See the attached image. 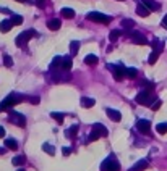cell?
I'll return each mask as SVG.
<instances>
[{
	"instance_id": "cell-1",
	"label": "cell",
	"mask_w": 167,
	"mask_h": 171,
	"mask_svg": "<svg viewBox=\"0 0 167 171\" xmlns=\"http://www.w3.org/2000/svg\"><path fill=\"white\" fill-rule=\"evenodd\" d=\"M23 102V97L21 95H16V94H10L8 97H5L2 102H0V111H5L10 107L16 105V103H21Z\"/></svg>"
},
{
	"instance_id": "cell-2",
	"label": "cell",
	"mask_w": 167,
	"mask_h": 171,
	"mask_svg": "<svg viewBox=\"0 0 167 171\" xmlns=\"http://www.w3.org/2000/svg\"><path fill=\"white\" fill-rule=\"evenodd\" d=\"M86 18L89 21H94V23H101V24H106V23H110L112 21V18H110L109 15H104L101 12H89L86 15Z\"/></svg>"
},
{
	"instance_id": "cell-3",
	"label": "cell",
	"mask_w": 167,
	"mask_h": 171,
	"mask_svg": "<svg viewBox=\"0 0 167 171\" xmlns=\"http://www.w3.org/2000/svg\"><path fill=\"white\" fill-rule=\"evenodd\" d=\"M107 68L112 71V74H114V78H115V81H122L123 78H125V71H127V68L123 65H107Z\"/></svg>"
},
{
	"instance_id": "cell-4",
	"label": "cell",
	"mask_w": 167,
	"mask_h": 171,
	"mask_svg": "<svg viewBox=\"0 0 167 171\" xmlns=\"http://www.w3.org/2000/svg\"><path fill=\"white\" fill-rule=\"evenodd\" d=\"M135 100H136V103H140V105H153L151 102L154 100V97H153V94L149 90H141L135 97Z\"/></svg>"
},
{
	"instance_id": "cell-5",
	"label": "cell",
	"mask_w": 167,
	"mask_h": 171,
	"mask_svg": "<svg viewBox=\"0 0 167 171\" xmlns=\"http://www.w3.org/2000/svg\"><path fill=\"white\" fill-rule=\"evenodd\" d=\"M101 169H102V171H118L120 169V165H118V161L114 157H110V158H107V160L102 161Z\"/></svg>"
},
{
	"instance_id": "cell-6",
	"label": "cell",
	"mask_w": 167,
	"mask_h": 171,
	"mask_svg": "<svg viewBox=\"0 0 167 171\" xmlns=\"http://www.w3.org/2000/svg\"><path fill=\"white\" fill-rule=\"evenodd\" d=\"M31 36H36V31H33V29H31V31H24V32H21V34L15 39V44H16L18 47H24L26 42L31 39Z\"/></svg>"
},
{
	"instance_id": "cell-7",
	"label": "cell",
	"mask_w": 167,
	"mask_h": 171,
	"mask_svg": "<svg viewBox=\"0 0 167 171\" xmlns=\"http://www.w3.org/2000/svg\"><path fill=\"white\" fill-rule=\"evenodd\" d=\"M10 121L13 123V125H18L21 128L26 125V118L21 115V113H18V111H10Z\"/></svg>"
},
{
	"instance_id": "cell-8",
	"label": "cell",
	"mask_w": 167,
	"mask_h": 171,
	"mask_svg": "<svg viewBox=\"0 0 167 171\" xmlns=\"http://www.w3.org/2000/svg\"><path fill=\"white\" fill-rule=\"evenodd\" d=\"M136 129L143 132V134H148V132L151 131V123L148 120H138L136 121Z\"/></svg>"
},
{
	"instance_id": "cell-9",
	"label": "cell",
	"mask_w": 167,
	"mask_h": 171,
	"mask_svg": "<svg viewBox=\"0 0 167 171\" xmlns=\"http://www.w3.org/2000/svg\"><path fill=\"white\" fill-rule=\"evenodd\" d=\"M130 37H132V41H133L135 44H138V45H144V44H148L146 37H144L141 32H138V31H133V32H130Z\"/></svg>"
},
{
	"instance_id": "cell-10",
	"label": "cell",
	"mask_w": 167,
	"mask_h": 171,
	"mask_svg": "<svg viewBox=\"0 0 167 171\" xmlns=\"http://www.w3.org/2000/svg\"><path fill=\"white\" fill-rule=\"evenodd\" d=\"M148 166H149V161L148 160H140V161H136V163L130 168V171H144Z\"/></svg>"
},
{
	"instance_id": "cell-11",
	"label": "cell",
	"mask_w": 167,
	"mask_h": 171,
	"mask_svg": "<svg viewBox=\"0 0 167 171\" xmlns=\"http://www.w3.org/2000/svg\"><path fill=\"white\" fill-rule=\"evenodd\" d=\"M106 113H107V116L112 120V121H120L122 120V115H120V111H117V110H114V108H106Z\"/></svg>"
},
{
	"instance_id": "cell-12",
	"label": "cell",
	"mask_w": 167,
	"mask_h": 171,
	"mask_svg": "<svg viewBox=\"0 0 167 171\" xmlns=\"http://www.w3.org/2000/svg\"><path fill=\"white\" fill-rule=\"evenodd\" d=\"M92 131L97 132L101 137H106L107 136V128L104 125H101V123H96V125H92Z\"/></svg>"
},
{
	"instance_id": "cell-13",
	"label": "cell",
	"mask_w": 167,
	"mask_h": 171,
	"mask_svg": "<svg viewBox=\"0 0 167 171\" xmlns=\"http://www.w3.org/2000/svg\"><path fill=\"white\" fill-rule=\"evenodd\" d=\"M136 13H138V16H141V18H146V16H149V13H151V10L148 8L144 3H140L136 7Z\"/></svg>"
},
{
	"instance_id": "cell-14",
	"label": "cell",
	"mask_w": 167,
	"mask_h": 171,
	"mask_svg": "<svg viewBox=\"0 0 167 171\" xmlns=\"http://www.w3.org/2000/svg\"><path fill=\"white\" fill-rule=\"evenodd\" d=\"M71 66H73V60H71V56H65V58H62V65H60V68H62V70L70 71V70H71Z\"/></svg>"
},
{
	"instance_id": "cell-15",
	"label": "cell",
	"mask_w": 167,
	"mask_h": 171,
	"mask_svg": "<svg viewBox=\"0 0 167 171\" xmlns=\"http://www.w3.org/2000/svg\"><path fill=\"white\" fill-rule=\"evenodd\" d=\"M13 26H15V24H13L12 20H5V21L0 23V31H2V32H8Z\"/></svg>"
},
{
	"instance_id": "cell-16",
	"label": "cell",
	"mask_w": 167,
	"mask_h": 171,
	"mask_svg": "<svg viewBox=\"0 0 167 171\" xmlns=\"http://www.w3.org/2000/svg\"><path fill=\"white\" fill-rule=\"evenodd\" d=\"M60 20H57V18H54V20H49L47 21V27L50 31H57V29H60Z\"/></svg>"
},
{
	"instance_id": "cell-17",
	"label": "cell",
	"mask_w": 167,
	"mask_h": 171,
	"mask_svg": "<svg viewBox=\"0 0 167 171\" xmlns=\"http://www.w3.org/2000/svg\"><path fill=\"white\" fill-rule=\"evenodd\" d=\"M80 103H81V107H85V108H91V107H94V99H89V97H81V100H80Z\"/></svg>"
},
{
	"instance_id": "cell-18",
	"label": "cell",
	"mask_w": 167,
	"mask_h": 171,
	"mask_svg": "<svg viewBox=\"0 0 167 171\" xmlns=\"http://www.w3.org/2000/svg\"><path fill=\"white\" fill-rule=\"evenodd\" d=\"M62 16L67 18V20H73V18H75V12H73L71 8L65 7V8H62Z\"/></svg>"
},
{
	"instance_id": "cell-19",
	"label": "cell",
	"mask_w": 167,
	"mask_h": 171,
	"mask_svg": "<svg viewBox=\"0 0 167 171\" xmlns=\"http://www.w3.org/2000/svg\"><path fill=\"white\" fill-rule=\"evenodd\" d=\"M143 3L149 8L151 12H156V10H159V3H156V2H153V0H143Z\"/></svg>"
},
{
	"instance_id": "cell-20",
	"label": "cell",
	"mask_w": 167,
	"mask_h": 171,
	"mask_svg": "<svg viewBox=\"0 0 167 171\" xmlns=\"http://www.w3.org/2000/svg\"><path fill=\"white\" fill-rule=\"evenodd\" d=\"M97 61H99V58H97L96 55H92V53H89V55L85 56V63L86 65H96Z\"/></svg>"
},
{
	"instance_id": "cell-21",
	"label": "cell",
	"mask_w": 167,
	"mask_h": 171,
	"mask_svg": "<svg viewBox=\"0 0 167 171\" xmlns=\"http://www.w3.org/2000/svg\"><path fill=\"white\" fill-rule=\"evenodd\" d=\"M76 132H78V126L75 125V126H71L70 129H67V132H65V136H67V137H70V139H73V137H76Z\"/></svg>"
},
{
	"instance_id": "cell-22",
	"label": "cell",
	"mask_w": 167,
	"mask_h": 171,
	"mask_svg": "<svg viewBox=\"0 0 167 171\" xmlns=\"http://www.w3.org/2000/svg\"><path fill=\"white\" fill-rule=\"evenodd\" d=\"M78 49H80V42L78 41H71L70 42V52H71V55H76Z\"/></svg>"
},
{
	"instance_id": "cell-23",
	"label": "cell",
	"mask_w": 167,
	"mask_h": 171,
	"mask_svg": "<svg viewBox=\"0 0 167 171\" xmlns=\"http://www.w3.org/2000/svg\"><path fill=\"white\" fill-rule=\"evenodd\" d=\"M42 150L45 152V154H49V155H55V147H52L50 144H42Z\"/></svg>"
},
{
	"instance_id": "cell-24",
	"label": "cell",
	"mask_w": 167,
	"mask_h": 171,
	"mask_svg": "<svg viewBox=\"0 0 167 171\" xmlns=\"http://www.w3.org/2000/svg\"><path fill=\"white\" fill-rule=\"evenodd\" d=\"M5 145H7V149H10V150H16L18 142H16L15 139H7V140H5Z\"/></svg>"
},
{
	"instance_id": "cell-25",
	"label": "cell",
	"mask_w": 167,
	"mask_h": 171,
	"mask_svg": "<svg viewBox=\"0 0 167 171\" xmlns=\"http://www.w3.org/2000/svg\"><path fill=\"white\" fill-rule=\"evenodd\" d=\"M24 157L23 155H18V157H15L13 160H12V163L15 165V166H21V165H24Z\"/></svg>"
},
{
	"instance_id": "cell-26",
	"label": "cell",
	"mask_w": 167,
	"mask_h": 171,
	"mask_svg": "<svg viewBox=\"0 0 167 171\" xmlns=\"http://www.w3.org/2000/svg\"><path fill=\"white\" fill-rule=\"evenodd\" d=\"M120 29H114V31H110V34H109V39H110V42H115L118 37H120Z\"/></svg>"
},
{
	"instance_id": "cell-27",
	"label": "cell",
	"mask_w": 167,
	"mask_h": 171,
	"mask_svg": "<svg viewBox=\"0 0 167 171\" xmlns=\"http://www.w3.org/2000/svg\"><path fill=\"white\" fill-rule=\"evenodd\" d=\"M159 53H161V52L153 50V52H151V55H149V58H148V63H149V65H154V63L157 61V56H159Z\"/></svg>"
},
{
	"instance_id": "cell-28",
	"label": "cell",
	"mask_w": 167,
	"mask_h": 171,
	"mask_svg": "<svg viewBox=\"0 0 167 171\" xmlns=\"http://www.w3.org/2000/svg\"><path fill=\"white\" fill-rule=\"evenodd\" d=\"M162 47H164V44H162L159 39H154V41H153V50L161 52V50H162Z\"/></svg>"
},
{
	"instance_id": "cell-29",
	"label": "cell",
	"mask_w": 167,
	"mask_h": 171,
	"mask_svg": "<svg viewBox=\"0 0 167 171\" xmlns=\"http://www.w3.org/2000/svg\"><path fill=\"white\" fill-rule=\"evenodd\" d=\"M3 65L7 66V68H12L13 66V58L10 55H3Z\"/></svg>"
},
{
	"instance_id": "cell-30",
	"label": "cell",
	"mask_w": 167,
	"mask_h": 171,
	"mask_svg": "<svg viewBox=\"0 0 167 171\" xmlns=\"http://www.w3.org/2000/svg\"><path fill=\"white\" fill-rule=\"evenodd\" d=\"M122 24H123V27H125V29H133L136 23H135L133 20H123V21H122Z\"/></svg>"
},
{
	"instance_id": "cell-31",
	"label": "cell",
	"mask_w": 167,
	"mask_h": 171,
	"mask_svg": "<svg viewBox=\"0 0 167 171\" xmlns=\"http://www.w3.org/2000/svg\"><path fill=\"white\" fill-rule=\"evenodd\" d=\"M156 131L159 132V134H165V132H167V125H165V123H159V125L156 126Z\"/></svg>"
},
{
	"instance_id": "cell-32",
	"label": "cell",
	"mask_w": 167,
	"mask_h": 171,
	"mask_svg": "<svg viewBox=\"0 0 167 171\" xmlns=\"http://www.w3.org/2000/svg\"><path fill=\"white\" fill-rule=\"evenodd\" d=\"M125 74H127V78H135V76L138 74V71H136V68H127V71H125Z\"/></svg>"
},
{
	"instance_id": "cell-33",
	"label": "cell",
	"mask_w": 167,
	"mask_h": 171,
	"mask_svg": "<svg viewBox=\"0 0 167 171\" xmlns=\"http://www.w3.org/2000/svg\"><path fill=\"white\" fill-rule=\"evenodd\" d=\"M12 21H13V24H16V26H20V24L23 23V16H20V15H13V18H12Z\"/></svg>"
},
{
	"instance_id": "cell-34",
	"label": "cell",
	"mask_w": 167,
	"mask_h": 171,
	"mask_svg": "<svg viewBox=\"0 0 167 171\" xmlns=\"http://www.w3.org/2000/svg\"><path fill=\"white\" fill-rule=\"evenodd\" d=\"M50 116L54 118V120H57L59 123H60V125H62V123H63V115H62V113H50Z\"/></svg>"
},
{
	"instance_id": "cell-35",
	"label": "cell",
	"mask_w": 167,
	"mask_h": 171,
	"mask_svg": "<svg viewBox=\"0 0 167 171\" xmlns=\"http://www.w3.org/2000/svg\"><path fill=\"white\" fill-rule=\"evenodd\" d=\"M101 136L97 134V132H94V131H91V134H89V139H88V142H92V140H97Z\"/></svg>"
},
{
	"instance_id": "cell-36",
	"label": "cell",
	"mask_w": 167,
	"mask_h": 171,
	"mask_svg": "<svg viewBox=\"0 0 167 171\" xmlns=\"http://www.w3.org/2000/svg\"><path fill=\"white\" fill-rule=\"evenodd\" d=\"M161 105H162V102L156 99V100H154V103H153V105H151V108H153V110L156 111V110H159V108H161Z\"/></svg>"
},
{
	"instance_id": "cell-37",
	"label": "cell",
	"mask_w": 167,
	"mask_h": 171,
	"mask_svg": "<svg viewBox=\"0 0 167 171\" xmlns=\"http://www.w3.org/2000/svg\"><path fill=\"white\" fill-rule=\"evenodd\" d=\"M62 65V58L60 56H55V58L52 60V68H55V66H60Z\"/></svg>"
},
{
	"instance_id": "cell-38",
	"label": "cell",
	"mask_w": 167,
	"mask_h": 171,
	"mask_svg": "<svg viewBox=\"0 0 167 171\" xmlns=\"http://www.w3.org/2000/svg\"><path fill=\"white\" fill-rule=\"evenodd\" d=\"M62 154H63L65 157H68V155L71 154V149H70V147H63V149H62Z\"/></svg>"
},
{
	"instance_id": "cell-39",
	"label": "cell",
	"mask_w": 167,
	"mask_h": 171,
	"mask_svg": "<svg viewBox=\"0 0 167 171\" xmlns=\"http://www.w3.org/2000/svg\"><path fill=\"white\" fill-rule=\"evenodd\" d=\"M143 84L148 87V90H153V89H154V84H153V82H149V81H144Z\"/></svg>"
},
{
	"instance_id": "cell-40",
	"label": "cell",
	"mask_w": 167,
	"mask_h": 171,
	"mask_svg": "<svg viewBox=\"0 0 167 171\" xmlns=\"http://www.w3.org/2000/svg\"><path fill=\"white\" fill-rule=\"evenodd\" d=\"M29 102L36 105V103H39V97H31V99H29Z\"/></svg>"
},
{
	"instance_id": "cell-41",
	"label": "cell",
	"mask_w": 167,
	"mask_h": 171,
	"mask_svg": "<svg viewBox=\"0 0 167 171\" xmlns=\"http://www.w3.org/2000/svg\"><path fill=\"white\" fill-rule=\"evenodd\" d=\"M44 3H45V0H36V5H38L39 8H41V7H44Z\"/></svg>"
},
{
	"instance_id": "cell-42",
	"label": "cell",
	"mask_w": 167,
	"mask_h": 171,
	"mask_svg": "<svg viewBox=\"0 0 167 171\" xmlns=\"http://www.w3.org/2000/svg\"><path fill=\"white\" fill-rule=\"evenodd\" d=\"M3 136H5V128L0 126V137H3Z\"/></svg>"
},
{
	"instance_id": "cell-43",
	"label": "cell",
	"mask_w": 167,
	"mask_h": 171,
	"mask_svg": "<svg viewBox=\"0 0 167 171\" xmlns=\"http://www.w3.org/2000/svg\"><path fill=\"white\" fill-rule=\"evenodd\" d=\"M5 152H7L5 149H2V147H0V155H3V154H5Z\"/></svg>"
},
{
	"instance_id": "cell-44",
	"label": "cell",
	"mask_w": 167,
	"mask_h": 171,
	"mask_svg": "<svg viewBox=\"0 0 167 171\" xmlns=\"http://www.w3.org/2000/svg\"><path fill=\"white\" fill-rule=\"evenodd\" d=\"M16 2H21V3H24V2H26V0H16Z\"/></svg>"
},
{
	"instance_id": "cell-45",
	"label": "cell",
	"mask_w": 167,
	"mask_h": 171,
	"mask_svg": "<svg viewBox=\"0 0 167 171\" xmlns=\"http://www.w3.org/2000/svg\"><path fill=\"white\" fill-rule=\"evenodd\" d=\"M18 171H26V169H23V168H20V169H18Z\"/></svg>"
},
{
	"instance_id": "cell-46",
	"label": "cell",
	"mask_w": 167,
	"mask_h": 171,
	"mask_svg": "<svg viewBox=\"0 0 167 171\" xmlns=\"http://www.w3.org/2000/svg\"><path fill=\"white\" fill-rule=\"evenodd\" d=\"M118 2H123V0H118Z\"/></svg>"
}]
</instances>
